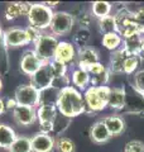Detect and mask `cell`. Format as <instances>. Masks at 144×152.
Listing matches in <instances>:
<instances>
[{"mask_svg": "<svg viewBox=\"0 0 144 152\" xmlns=\"http://www.w3.org/2000/svg\"><path fill=\"white\" fill-rule=\"evenodd\" d=\"M56 107L60 114L71 119L86 112L82 94L73 86H68L60 91Z\"/></svg>", "mask_w": 144, "mask_h": 152, "instance_id": "cell-1", "label": "cell"}, {"mask_svg": "<svg viewBox=\"0 0 144 152\" xmlns=\"http://www.w3.org/2000/svg\"><path fill=\"white\" fill-rule=\"evenodd\" d=\"M110 90H111L110 86H100V88L90 86L84 94L86 112L96 113L108 108Z\"/></svg>", "mask_w": 144, "mask_h": 152, "instance_id": "cell-2", "label": "cell"}, {"mask_svg": "<svg viewBox=\"0 0 144 152\" xmlns=\"http://www.w3.org/2000/svg\"><path fill=\"white\" fill-rule=\"evenodd\" d=\"M114 18H115V22H116L118 33L123 39L124 38H128V37H132L134 34H143L140 27H139L138 23L135 22L134 12L129 10L127 7L120 8L119 10L115 13Z\"/></svg>", "mask_w": 144, "mask_h": 152, "instance_id": "cell-3", "label": "cell"}, {"mask_svg": "<svg viewBox=\"0 0 144 152\" xmlns=\"http://www.w3.org/2000/svg\"><path fill=\"white\" fill-rule=\"evenodd\" d=\"M53 14L55 13L52 12V9L44 5V3H37L31 5V9L28 12L27 17L31 27L37 28L38 31H43L49 28Z\"/></svg>", "mask_w": 144, "mask_h": 152, "instance_id": "cell-4", "label": "cell"}, {"mask_svg": "<svg viewBox=\"0 0 144 152\" xmlns=\"http://www.w3.org/2000/svg\"><path fill=\"white\" fill-rule=\"evenodd\" d=\"M57 46H58V41L55 36L42 34L34 43V52L43 62H51L55 58Z\"/></svg>", "mask_w": 144, "mask_h": 152, "instance_id": "cell-5", "label": "cell"}, {"mask_svg": "<svg viewBox=\"0 0 144 152\" xmlns=\"http://www.w3.org/2000/svg\"><path fill=\"white\" fill-rule=\"evenodd\" d=\"M14 99L17 100L18 105L23 107H31L34 108L39 105V99H41V91L37 88H34L32 84L28 85H20L15 90Z\"/></svg>", "mask_w": 144, "mask_h": 152, "instance_id": "cell-6", "label": "cell"}, {"mask_svg": "<svg viewBox=\"0 0 144 152\" xmlns=\"http://www.w3.org/2000/svg\"><path fill=\"white\" fill-rule=\"evenodd\" d=\"M75 19L68 12H56L52 18L49 29L55 36H66L72 31Z\"/></svg>", "mask_w": 144, "mask_h": 152, "instance_id": "cell-7", "label": "cell"}, {"mask_svg": "<svg viewBox=\"0 0 144 152\" xmlns=\"http://www.w3.org/2000/svg\"><path fill=\"white\" fill-rule=\"evenodd\" d=\"M53 79H55V75L49 62H44L31 76V84L34 88H37L39 91H42V90L51 88Z\"/></svg>", "mask_w": 144, "mask_h": 152, "instance_id": "cell-8", "label": "cell"}, {"mask_svg": "<svg viewBox=\"0 0 144 152\" xmlns=\"http://www.w3.org/2000/svg\"><path fill=\"white\" fill-rule=\"evenodd\" d=\"M58 110L56 105H39L37 110V119L39 121L41 132L49 134L53 132V122L56 119Z\"/></svg>", "mask_w": 144, "mask_h": 152, "instance_id": "cell-9", "label": "cell"}, {"mask_svg": "<svg viewBox=\"0 0 144 152\" xmlns=\"http://www.w3.org/2000/svg\"><path fill=\"white\" fill-rule=\"evenodd\" d=\"M87 72L90 75V86L100 88V86H108L110 81V72L109 67H106L101 62H97L87 69Z\"/></svg>", "mask_w": 144, "mask_h": 152, "instance_id": "cell-10", "label": "cell"}, {"mask_svg": "<svg viewBox=\"0 0 144 152\" xmlns=\"http://www.w3.org/2000/svg\"><path fill=\"white\" fill-rule=\"evenodd\" d=\"M76 62H77L79 69L87 70L90 66L100 62L99 52L91 46H87V47H85V48H79Z\"/></svg>", "mask_w": 144, "mask_h": 152, "instance_id": "cell-11", "label": "cell"}, {"mask_svg": "<svg viewBox=\"0 0 144 152\" xmlns=\"http://www.w3.org/2000/svg\"><path fill=\"white\" fill-rule=\"evenodd\" d=\"M32 152H52L56 147V140L51 134L39 132L31 138Z\"/></svg>", "mask_w": 144, "mask_h": 152, "instance_id": "cell-12", "label": "cell"}, {"mask_svg": "<svg viewBox=\"0 0 144 152\" xmlns=\"http://www.w3.org/2000/svg\"><path fill=\"white\" fill-rule=\"evenodd\" d=\"M13 118L19 126H31L37 121V110L31 107L17 105L15 109L13 110Z\"/></svg>", "mask_w": 144, "mask_h": 152, "instance_id": "cell-13", "label": "cell"}, {"mask_svg": "<svg viewBox=\"0 0 144 152\" xmlns=\"http://www.w3.org/2000/svg\"><path fill=\"white\" fill-rule=\"evenodd\" d=\"M43 64L44 62L36 55L34 51H25L24 55L22 56L20 65L19 66H20V71L23 74L32 76Z\"/></svg>", "mask_w": 144, "mask_h": 152, "instance_id": "cell-14", "label": "cell"}, {"mask_svg": "<svg viewBox=\"0 0 144 152\" xmlns=\"http://www.w3.org/2000/svg\"><path fill=\"white\" fill-rule=\"evenodd\" d=\"M76 57H77V51L73 45L68 43V42H58L53 60L68 66V64H72L76 60Z\"/></svg>", "mask_w": 144, "mask_h": 152, "instance_id": "cell-15", "label": "cell"}, {"mask_svg": "<svg viewBox=\"0 0 144 152\" xmlns=\"http://www.w3.org/2000/svg\"><path fill=\"white\" fill-rule=\"evenodd\" d=\"M4 41L7 47H19L28 45V37L25 29L22 28H9L4 32Z\"/></svg>", "mask_w": 144, "mask_h": 152, "instance_id": "cell-16", "label": "cell"}, {"mask_svg": "<svg viewBox=\"0 0 144 152\" xmlns=\"http://www.w3.org/2000/svg\"><path fill=\"white\" fill-rule=\"evenodd\" d=\"M127 100V90L124 88H111L108 100V108L111 110H123Z\"/></svg>", "mask_w": 144, "mask_h": 152, "instance_id": "cell-17", "label": "cell"}, {"mask_svg": "<svg viewBox=\"0 0 144 152\" xmlns=\"http://www.w3.org/2000/svg\"><path fill=\"white\" fill-rule=\"evenodd\" d=\"M90 138H91V141H92L94 143H97V145L106 143V142L111 138V136H110L106 126L104 124L103 119L95 122L94 124L91 126V128H90Z\"/></svg>", "mask_w": 144, "mask_h": 152, "instance_id": "cell-18", "label": "cell"}, {"mask_svg": "<svg viewBox=\"0 0 144 152\" xmlns=\"http://www.w3.org/2000/svg\"><path fill=\"white\" fill-rule=\"evenodd\" d=\"M29 9H31L29 3H20V1L8 3L5 7V18L7 20H15L19 17L27 15Z\"/></svg>", "mask_w": 144, "mask_h": 152, "instance_id": "cell-19", "label": "cell"}, {"mask_svg": "<svg viewBox=\"0 0 144 152\" xmlns=\"http://www.w3.org/2000/svg\"><path fill=\"white\" fill-rule=\"evenodd\" d=\"M103 122H104V124L106 126L111 137H118L125 131V121H124L120 115L105 117L103 119Z\"/></svg>", "mask_w": 144, "mask_h": 152, "instance_id": "cell-20", "label": "cell"}, {"mask_svg": "<svg viewBox=\"0 0 144 152\" xmlns=\"http://www.w3.org/2000/svg\"><path fill=\"white\" fill-rule=\"evenodd\" d=\"M128 53L123 48L116 50L111 52L110 55V65H109V70L111 74H123L124 72V64H125V58H127Z\"/></svg>", "mask_w": 144, "mask_h": 152, "instance_id": "cell-21", "label": "cell"}, {"mask_svg": "<svg viewBox=\"0 0 144 152\" xmlns=\"http://www.w3.org/2000/svg\"><path fill=\"white\" fill-rule=\"evenodd\" d=\"M143 38H144L143 34H134L132 37L124 38L121 48L125 51L128 55H137V56H139L140 50H142Z\"/></svg>", "mask_w": 144, "mask_h": 152, "instance_id": "cell-22", "label": "cell"}, {"mask_svg": "<svg viewBox=\"0 0 144 152\" xmlns=\"http://www.w3.org/2000/svg\"><path fill=\"white\" fill-rule=\"evenodd\" d=\"M72 84L75 85L77 89L86 91L90 88V75L87 70L84 69H75L72 72Z\"/></svg>", "mask_w": 144, "mask_h": 152, "instance_id": "cell-23", "label": "cell"}, {"mask_svg": "<svg viewBox=\"0 0 144 152\" xmlns=\"http://www.w3.org/2000/svg\"><path fill=\"white\" fill-rule=\"evenodd\" d=\"M9 52L4 41V31L0 27V75H7L9 72Z\"/></svg>", "mask_w": 144, "mask_h": 152, "instance_id": "cell-24", "label": "cell"}, {"mask_svg": "<svg viewBox=\"0 0 144 152\" xmlns=\"http://www.w3.org/2000/svg\"><path fill=\"white\" fill-rule=\"evenodd\" d=\"M15 138H17V134L13 128L0 123V147L9 150L10 146L13 145V142L15 141Z\"/></svg>", "mask_w": 144, "mask_h": 152, "instance_id": "cell-25", "label": "cell"}, {"mask_svg": "<svg viewBox=\"0 0 144 152\" xmlns=\"http://www.w3.org/2000/svg\"><path fill=\"white\" fill-rule=\"evenodd\" d=\"M111 4L109 1H94L91 4V14L96 19H101L108 15H111Z\"/></svg>", "mask_w": 144, "mask_h": 152, "instance_id": "cell-26", "label": "cell"}, {"mask_svg": "<svg viewBox=\"0 0 144 152\" xmlns=\"http://www.w3.org/2000/svg\"><path fill=\"white\" fill-rule=\"evenodd\" d=\"M103 46L109 51H116L120 50L123 46V38L120 37V34L116 33H110V34H105L103 36Z\"/></svg>", "mask_w": 144, "mask_h": 152, "instance_id": "cell-27", "label": "cell"}, {"mask_svg": "<svg viewBox=\"0 0 144 152\" xmlns=\"http://www.w3.org/2000/svg\"><path fill=\"white\" fill-rule=\"evenodd\" d=\"M97 27H99V31H100V33H101L103 36L118 32L116 22H115L114 15H108L105 18L97 19Z\"/></svg>", "mask_w": 144, "mask_h": 152, "instance_id": "cell-28", "label": "cell"}, {"mask_svg": "<svg viewBox=\"0 0 144 152\" xmlns=\"http://www.w3.org/2000/svg\"><path fill=\"white\" fill-rule=\"evenodd\" d=\"M60 91L53 88H48L46 90L41 91V99H39V105H56L57 99H58Z\"/></svg>", "mask_w": 144, "mask_h": 152, "instance_id": "cell-29", "label": "cell"}, {"mask_svg": "<svg viewBox=\"0 0 144 152\" xmlns=\"http://www.w3.org/2000/svg\"><path fill=\"white\" fill-rule=\"evenodd\" d=\"M9 152H32L31 138L23 136H17L15 141L9 148Z\"/></svg>", "mask_w": 144, "mask_h": 152, "instance_id": "cell-30", "label": "cell"}, {"mask_svg": "<svg viewBox=\"0 0 144 152\" xmlns=\"http://www.w3.org/2000/svg\"><path fill=\"white\" fill-rule=\"evenodd\" d=\"M142 58L140 56H137V55H128L127 58H125V64H124V72L125 75H133L135 74L139 66H140L142 62Z\"/></svg>", "mask_w": 144, "mask_h": 152, "instance_id": "cell-31", "label": "cell"}, {"mask_svg": "<svg viewBox=\"0 0 144 152\" xmlns=\"http://www.w3.org/2000/svg\"><path fill=\"white\" fill-rule=\"evenodd\" d=\"M91 39V33L89 28H79V31L75 33L73 36V42L79 48H85L87 47Z\"/></svg>", "mask_w": 144, "mask_h": 152, "instance_id": "cell-32", "label": "cell"}, {"mask_svg": "<svg viewBox=\"0 0 144 152\" xmlns=\"http://www.w3.org/2000/svg\"><path fill=\"white\" fill-rule=\"evenodd\" d=\"M58 152H75L76 151V145L75 142L67 138V137H60L56 141V147Z\"/></svg>", "mask_w": 144, "mask_h": 152, "instance_id": "cell-33", "label": "cell"}, {"mask_svg": "<svg viewBox=\"0 0 144 152\" xmlns=\"http://www.w3.org/2000/svg\"><path fill=\"white\" fill-rule=\"evenodd\" d=\"M71 118H67L65 115H62V114H57L56 119L53 122V132L55 133H61V132H65L67 129V127L70 126L71 123Z\"/></svg>", "mask_w": 144, "mask_h": 152, "instance_id": "cell-34", "label": "cell"}, {"mask_svg": "<svg viewBox=\"0 0 144 152\" xmlns=\"http://www.w3.org/2000/svg\"><path fill=\"white\" fill-rule=\"evenodd\" d=\"M133 89L137 93L144 95V69L138 70L133 76Z\"/></svg>", "mask_w": 144, "mask_h": 152, "instance_id": "cell-35", "label": "cell"}, {"mask_svg": "<svg viewBox=\"0 0 144 152\" xmlns=\"http://www.w3.org/2000/svg\"><path fill=\"white\" fill-rule=\"evenodd\" d=\"M70 81H71V79H70L67 75L58 76V77H55V79H53L51 88L58 90V91H62L63 89H66V88L70 86Z\"/></svg>", "mask_w": 144, "mask_h": 152, "instance_id": "cell-36", "label": "cell"}, {"mask_svg": "<svg viewBox=\"0 0 144 152\" xmlns=\"http://www.w3.org/2000/svg\"><path fill=\"white\" fill-rule=\"evenodd\" d=\"M51 67H52V71H53V75L55 77H58V76H63L66 75L67 72V65L60 62V61H56V60H52L51 62Z\"/></svg>", "mask_w": 144, "mask_h": 152, "instance_id": "cell-37", "label": "cell"}, {"mask_svg": "<svg viewBox=\"0 0 144 152\" xmlns=\"http://www.w3.org/2000/svg\"><path fill=\"white\" fill-rule=\"evenodd\" d=\"M124 152H144V143L142 141H129L124 147Z\"/></svg>", "mask_w": 144, "mask_h": 152, "instance_id": "cell-38", "label": "cell"}, {"mask_svg": "<svg viewBox=\"0 0 144 152\" xmlns=\"http://www.w3.org/2000/svg\"><path fill=\"white\" fill-rule=\"evenodd\" d=\"M25 33H27V37H28V42L29 43H36V42L39 39V37L42 36L41 31H38L37 28L34 27H27L25 28Z\"/></svg>", "mask_w": 144, "mask_h": 152, "instance_id": "cell-39", "label": "cell"}, {"mask_svg": "<svg viewBox=\"0 0 144 152\" xmlns=\"http://www.w3.org/2000/svg\"><path fill=\"white\" fill-rule=\"evenodd\" d=\"M134 18H135V22L140 27V29L144 34V8H139L138 10L134 12Z\"/></svg>", "mask_w": 144, "mask_h": 152, "instance_id": "cell-40", "label": "cell"}, {"mask_svg": "<svg viewBox=\"0 0 144 152\" xmlns=\"http://www.w3.org/2000/svg\"><path fill=\"white\" fill-rule=\"evenodd\" d=\"M4 103H5V110H14L15 107L18 105L15 99H8V100L4 102Z\"/></svg>", "mask_w": 144, "mask_h": 152, "instance_id": "cell-41", "label": "cell"}, {"mask_svg": "<svg viewBox=\"0 0 144 152\" xmlns=\"http://www.w3.org/2000/svg\"><path fill=\"white\" fill-rule=\"evenodd\" d=\"M5 112V103H4L3 99H0V115Z\"/></svg>", "mask_w": 144, "mask_h": 152, "instance_id": "cell-42", "label": "cell"}, {"mask_svg": "<svg viewBox=\"0 0 144 152\" xmlns=\"http://www.w3.org/2000/svg\"><path fill=\"white\" fill-rule=\"evenodd\" d=\"M44 5H47L48 8H55L56 5H58V1H55V3H49V1H47V3H44Z\"/></svg>", "mask_w": 144, "mask_h": 152, "instance_id": "cell-43", "label": "cell"}, {"mask_svg": "<svg viewBox=\"0 0 144 152\" xmlns=\"http://www.w3.org/2000/svg\"><path fill=\"white\" fill-rule=\"evenodd\" d=\"M139 56H140V58L144 60V38H143V43H142V50H140V53H139Z\"/></svg>", "mask_w": 144, "mask_h": 152, "instance_id": "cell-44", "label": "cell"}, {"mask_svg": "<svg viewBox=\"0 0 144 152\" xmlns=\"http://www.w3.org/2000/svg\"><path fill=\"white\" fill-rule=\"evenodd\" d=\"M1 89H3V80L0 77V91H1Z\"/></svg>", "mask_w": 144, "mask_h": 152, "instance_id": "cell-45", "label": "cell"}, {"mask_svg": "<svg viewBox=\"0 0 144 152\" xmlns=\"http://www.w3.org/2000/svg\"><path fill=\"white\" fill-rule=\"evenodd\" d=\"M143 98H144V95H143Z\"/></svg>", "mask_w": 144, "mask_h": 152, "instance_id": "cell-46", "label": "cell"}]
</instances>
